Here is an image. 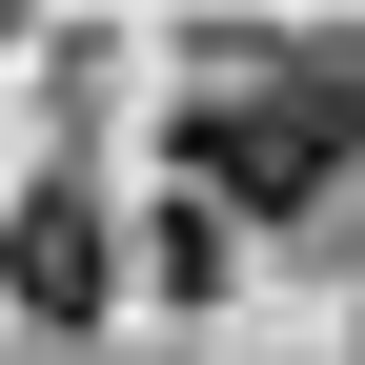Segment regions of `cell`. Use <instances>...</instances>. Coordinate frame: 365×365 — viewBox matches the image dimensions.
<instances>
[{"label": "cell", "instance_id": "cell-1", "mask_svg": "<svg viewBox=\"0 0 365 365\" xmlns=\"http://www.w3.org/2000/svg\"><path fill=\"white\" fill-rule=\"evenodd\" d=\"M0 284H21L41 325H81V304H102V203H81V182H41V203L0 223Z\"/></svg>", "mask_w": 365, "mask_h": 365}, {"label": "cell", "instance_id": "cell-2", "mask_svg": "<svg viewBox=\"0 0 365 365\" xmlns=\"http://www.w3.org/2000/svg\"><path fill=\"white\" fill-rule=\"evenodd\" d=\"M325 143H345L325 102H223V122H203V182H244V203H304V182H325Z\"/></svg>", "mask_w": 365, "mask_h": 365}]
</instances>
